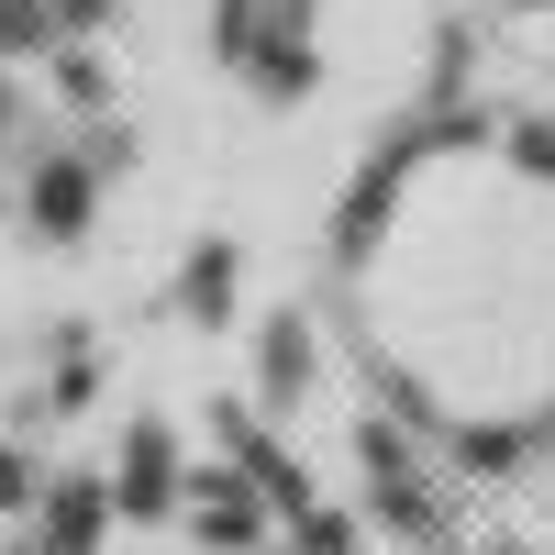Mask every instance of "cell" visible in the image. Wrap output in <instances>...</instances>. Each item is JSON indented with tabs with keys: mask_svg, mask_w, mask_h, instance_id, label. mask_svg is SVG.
<instances>
[{
	"mask_svg": "<svg viewBox=\"0 0 555 555\" xmlns=\"http://www.w3.org/2000/svg\"><path fill=\"white\" fill-rule=\"evenodd\" d=\"M356 322L389 389L444 434L555 423V156L423 145L356 222Z\"/></svg>",
	"mask_w": 555,
	"mask_h": 555,
	"instance_id": "6da1fadb",
	"label": "cell"
}]
</instances>
